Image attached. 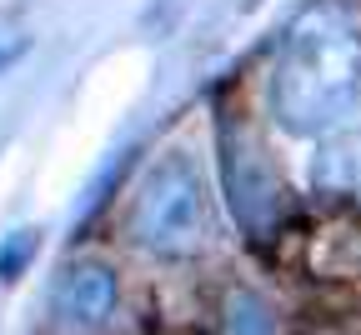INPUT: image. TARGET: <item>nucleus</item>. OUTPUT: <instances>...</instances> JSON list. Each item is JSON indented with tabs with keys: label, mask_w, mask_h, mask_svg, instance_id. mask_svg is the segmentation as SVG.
Wrapping results in <instances>:
<instances>
[{
	"label": "nucleus",
	"mask_w": 361,
	"mask_h": 335,
	"mask_svg": "<svg viewBox=\"0 0 361 335\" xmlns=\"http://www.w3.org/2000/svg\"><path fill=\"white\" fill-rule=\"evenodd\" d=\"M361 95V25L341 6H311L281 40L271 110L286 135L331 130Z\"/></svg>",
	"instance_id": "nucleus-1"
},
{
	"label": "nucleus",
	"mask_w": 361,
	"mask_h": 335,
	"mask_svg": "<svg viewBox=\"0 0 361 335\" xmlns=\"http://www.w3.org/2000/svg\"><path fill=\"white\" fill-rule=\"evenodd\" d=\"M126 230L141 251L166 255V260H186V255L206 251V241H211V196H206L201 170L186 156H161L146 170L141 190H135Z\"/></svg>",
	"instance_id": "nucleus-2"
},
{
	"label": "nucleus",
	"mask_w": 361,
	"mask_h": 335,
	"mask_svg": "<svg viewBox=\"0 0 361 335\" xmlns=\"http://www.w3.org/2000/svg\"><path fill=\"white\" fill-rule=\"evenodd\" d=\"M221 180L246 235H266L281 220V180L266 160V146L246 125H221Z\"/></svg>",
	"instance_id": "nucleus-3"
},
{
	"label": "nucleus",
	"mask_w": 361,
	"mask_h": 335,
	"mask_svg": "<svg viewBox=\"0 0 361 335\" xmlns=\"http://www.w3.org/2000/svg\"><path fill=\"white\" fill-rule=\"evenodd\" d=\"M121 301V280L106 260H75L51 285V315L66 335H96Z\"/></svg>",
	"instance_id": "nucleus-4"
},
{
	"label": "nucleus",
	"mask_w": 361,
	"mask_h": 335,
	"mask_svg": "<svg viewBox=\"0 0 361 335\" xmlns=\"http://www.w3.org/2000/svg\"><path fill=\"white\" fill-rule=\"evenodd\" d=\"M311 185L326 196H361V125L326 140L311 160Z\"/></svg>",
	"instance_id": "nucleus-5"
},
{
	"label": "nucleus",
	"mask_w": 361,
	"mask_h": 335,
	"mask_svg": "<svg viewBox=\"0 0 361 335\" xmlns=\"http://www.w3.org/2000/svg\"><path fill=\"white\" fill-rule=\"evenodd\" d=\"M281 320H276V305H271L261 291H231L221 305V335H276Z\"/></svg>",
	"instance_id": "nucleus-6"
},
{
	"label": "nucleus",
	"mask_w": 361,
	"mask_h": 335,
	"mask_svg": "<svg viewBox=\"0 0 361 335\" xmlns=\"http://www.w3.org/2000/svg\"><path fill=\"white\" fill-rule=\"evenodd\" d=\"M35 251H40V230H30V225L11 230L6 241H0V280H20L30 270Z\"/></svg>",
	"instance_id": "nucleus-7"
},
{
	"label": "nucleus",
	"mask_w": 361,
	"mask_h": 335,
	"mask_svg": "<svg viewBox=\"0 0 361 335\" xmlns=\"http://www.w3.org/2000/svg\"><path fill=\"white\" fill-rule=\"evenodd\" d=\"M25 51H30L25 40H0V75H6V70H11V65H16Z\"/></svg>",
	"instance_id": "nucleus-8"
}]
</instances>
